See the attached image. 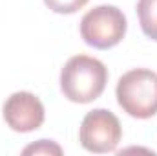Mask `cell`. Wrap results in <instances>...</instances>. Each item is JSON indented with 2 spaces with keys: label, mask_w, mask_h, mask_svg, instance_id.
<instances>
[{
  "label": "cell",
  "mask_w": 157,
  "mask_h": 156,
  "mask_svg": "<svg viewBox=\"0 0 157 156\" xmlns=\"http://www.w3.org/2000/svg\"><path fill=\"white\" fill-rule=\"evenodd\" d=\"M22 153L24 154H62V149L51 140H39L37 143L26 147Z\"/></svg>",
  "instance_id": "ba28073f"
},
{
  "label": "cell",
  "mask_w": 157,
  "mask_h": 156,
  "mask_svg": "<svg viewBox=\"0 0 157 156\" xmlns=\"http://www.w3.org/2000/svg\"><path fill=\"white\" fill-rule=\"evenodd\" d=\"M108 83V68L95 57L73 55L60 70V90L66 99L86 105L101 97Z\"/></svg>",
  "instance_id": "6da1fadb"
},
{
  "label": "cell",
  "mask_w": 157,
  "mask_h": 156,
  "mask_svg": "<svg viewBox=\"0 0 157 156\" xmlns=\"http://www.w3.org/2000/svg\"><path fill=\"white\" fill-rule=\"evenodd\" d=\"M137 17L143 33L157 42V0H139Z\"/></svg>",
  "instance_id": "8992f818"
},
{
  "label": "cell",
  "mask_w": 157,
  "mask_h": 156,
  "mask_svg": "<svg viewBox=\"0 0 157 156\" xmlns=\"http://www.w3.org/2000/svg\"><path fill=\"white\" fill-rule=\"evenodd\" d=\"M121 138H122L121 121L113 112L106 109H95L88 112L78 129L80 145L88 153H95V154L113 153Z\"/></svg>",
  "instance_id": "277c9868"
},
{
  "label": "cell",
  "mask_w": 157,
  "mask_h": 156,
  "mask_svg": "<svg viewBox=\"0 0 157 156\" xmlns=\"http://www.w3.org/2000/svg\"><path fill=\"white\" fill-rule=\"evenodd\" d=\"M119 107L132 117L148 119L157 114V74L133 68L121 76L115 88Z\"/></svg>",
  "instance_id": "7a4b0ae2"
},
{
  "label": "cell",
  "mask_w": 157,
  "mask_h": 156,
  "mask_svg": "<svg viewBox=\"0 0 157 156\" xmlns=\"http://www.w3.org/2000/svg\"><path fill=\"white\" fill-rule=\"evenodd\" d=\"M90 0H44V4L59 15H71L78 9H82Z\"/></svg>",
  "instance_id": "52a82bcc"
},
{
  "label": "cell",
  "mask_w": 157,
  "mask_h": 156,
  "mask_svg": "<svg viewBox=\"0 0 157 156\" xmlns=\"http://www.w3.org/2000/svg\"><path fill=\"white\" fill-rule=\"evenodd\" d=\"M128 22L124 13L115 6H95L80 20L82 40L97 50H110L124 39Z\"/></svg>",
  "instance_id": "3957f363"
},
{
  "label": "cell",
  "mask_w": 157,
  "mask_h": 156,
  "mask_svg": "<svg viewBox=\"0 0 157 156\" xmlns=\"http://www.w3.org/2000/svg\"><path fill=\"white\" fill-rule=\"evenodd\" d=\"M4 119L15 132H33L44 123V105L31 92H15L4 103Z\"/></svg>",
  "instance_id": "5b68a950"
}]
</instances>
